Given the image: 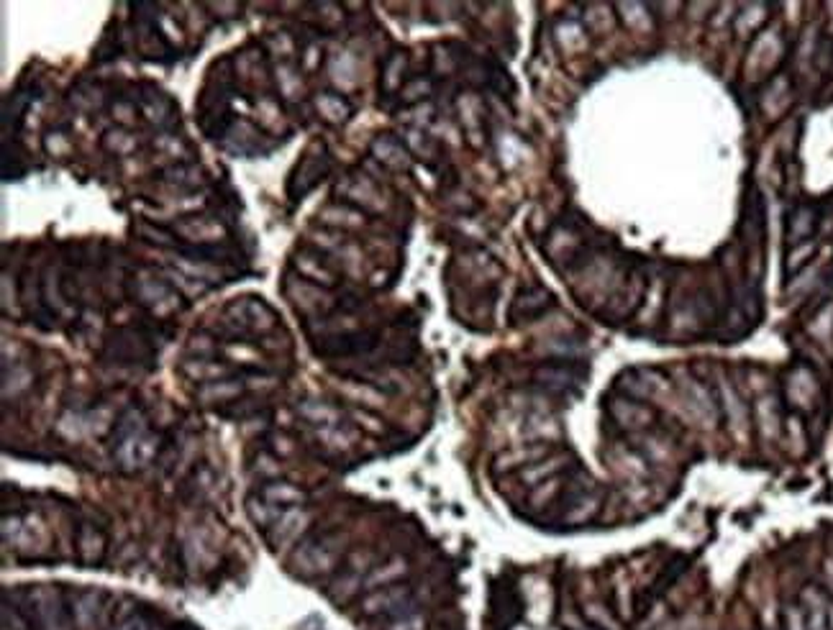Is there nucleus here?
<instances>
[{"label":"nucleus","instance_id":"2eb2a0df","mask_svg":"<svg viewBox=\"0 0 833 630\" xmlns=\"http://www.w3.org/2000/svg\"><path fill=\"white\" fill-rule=\"evenodd\" d=\"M3 626H5V630H31L26 612L19 610V608H11L8 602H3Z\"/></svg>","mask_w":833,"mask_h":630},{"label":"nucleus","instance_id":"20e7f679","mask_svg":"<svg viewBox=\"0 0 833 630\" xmlns=\"http://www.w3.org/2000/svg\"><path fill=\"white\" fill-rule=\"evenodd\" d=\"M551 306H554V298H551V292H547L544 287H523V290H518V295H515V300H513L511 321L513 323H529V321H536V318L544 315Z\"/></svg>","mask_w":833,"mask_h":630},{"label":"nucleus","instance_id":"dca6fc26","mask_svg":"<svg viewBox=\"0 0 833 630\" xmlns=\"http://www.w3.org/2000/svg\"><path fill=\"white\" fill-rule=\"evenodd\" d=\"M565 464H567V457H557L551 458V461H544V464H536L533 469H526V472H523V479H526V482H533V479L539 477H549V475H557Z\"/></svg>","mask_w":833,"mask_h":630},{"label":"nucleus","instance_id":"4468645a","mask_svg":"<svg viewBox=\"0 0 833 630\" xmlns=\"http://www.w3.org/2000/svg\"><path fill=\"white\" fill-rule=\"evenodd\" d=\"M782 626H785V630H808L805 612L800 608V602L785 605V610H782Z\"/></svg>","mask_w":833,"mask_h":630},{"label":"nucleus","instance_id":"f03ea898","mask_svg":"<svg viewBox=\"0 0 833 630\" xmlns=\"http://www.w3.org/2000/svg\"><path fill=\"white\" fill-rule=\"evenodd\" d=\"M106 351L114 362L133 364L152 359V341L141 328H114L106 339Z\"/></svg>","mask_w":833,"mask_h":630},{"label":"nucleus","instance_id":"f3484780","mask_svg":"<svg viewBox=\"0 0 833 630\" xmlns=\"http://www.w3.org/2000/svg\"><path fill=\"white\" fill-rule=\"evenodd\" d=\"M118 630H139V623H136V620H129V623H123Z\"/></svg>","mask_w":833,"mask_h":630},{"label":"nucleus","instance_id":"ddd939ff","mask_svg":"<svg viewBox=\"0 0 833 630\" xmlns=\"http://www.w3.org/2000/svg\"><path fill=\"white\" fill-rule=\"evenodd\" d=\"M385 630H426V617L413 608H408V610L393 615Z\"/></svg>","mask_w":833,"mask_h":630},{"label":"nucleus","instance_id":"6ab92c4d","mask_svg":"<svg viewBox=\"0 0 833 630\" xmlns=\"http://www.w3.org/2000/svg\"><path fill=\"white\" fill-rule=\"evenodd\" d=\"M574 630H600V628H595V626H574Z\"/></svg>","mask_w":833,"mask_h":630},{"label":"nucleus","instance_id":"a211bd4d","mask_svg":"<svg viewBox=\"0 0 833 630\" xmlns=\"http://www.w3.org/2000/svg\"><path fill=\"white\" fill-rule=\"evenodd\" d=\"M829 630H833V602H829Z\"/></svg>","mask_w":833,"mask_h":630},{"label":"nucleus","instance_id":"0eeeda50","mask_svg":"<svg viewBox=\"0 0 833 630\" xmlns=\"http://www.w3.org/2000/svg\"><path fill=\"white\" fill-rule=\"evenodd\" d=\"M610 413H613V418L618 420L624 428H644V425H649L651 418H654V413H651L649 407L631 400H616L613 402V407H610Z\"/></svg>","mask_w":833,"mask_h":630},{"label":"nucleus","instance_id":"423d86ee","mask_svg":"<svg viewBox=\"0 0 833 630\" xmlns=\"http://www.w3.org/2000/svg\"><path fill=\"white\" fill-rule=\"evenodd\" d=\"M818 221V213H815L813 206H797L793 213H790V218H787V236H790V241L793 244H803L808 236H813L815 223Z\"/></svg>","mask_w":833,"mask_h":630},{"label":"nucleus","instance_id":"39448f33","mask_svg":"<svg viewBox=\"0 0 833 630\" xmlns=\"http://www.w3.org/2000/svg\"><path fill=\"white\" fill-rule=\"evenodd\" d=\"M829 597L820 592L818 587H805L800 594V608L805 612V623L808 630H829Z\"/></svg>","mask_w":833,"mask_h":630},{"label":"nucleus","instance_id":"1a4fd4ad","mask_svg":"<svg viewBox=\"0 0 833 630\" xmlns=\"http://www.w3.org/2000/svg\"><path fill=\"white\" fill-rule=\"evenodd\" d=\"M326 172H328V156H321V154H319V156H310V154H305L303 159L298 162V167H295V174L303 177L301 197H303L308 190H313L323 177H326Z\"/></svg>","mask_w":833,"mask_h":630},{"label":"nucleus","instance_id":"9d476101","mask_svg":"<svg viewBox=\"0 0 833 630\" xmlns=\"http://www.w3.org/2000/svg\"><path fill=\"white\" fill-rule=\"evenodd\" d=\"M262 500L269 502V505H275V508H280V510H287V508H293V505H301L305 500L303 490H298V487H293V484H285V482H277V484H269L262 490Z\"/></svg>","mask_w":833,"mask_h":630},{"label":"nucleus","instance_id":"f8f14e48","mask_svg":"<svg viewBox=\"0 0 833 630\" xmlns=\"http://www.w3.org/2000/svg\"><path fill=\"white\" fill-rule=\"evenodd\" d=\"M757 418H759V431H761V436H767V439L777 436V431H779V416H777V405L772 398H767V400L759 402Z\"/></svg>","mask_w":833,"mask_h":630},{"label":"nucleus","instance_id":"6e6552de","mask_svg":"<svg viewBox=\"0 0 833 630\" xmlns=\"http://www.w3.org/2000/svg\"><path fill=\"white\" fill-rule=\"evenodd\" d=\"M77 551H80V559L85 564H95V561H100V556L106 551V538L95 525H82L77 531Z\"/></svg>","mask_w":833,"mask_h":630},{"label":"nucleus","instance_id":"9b49d317","mask_svg":"<svg viewBox=\"0 0 833 630\" xmlns=\"http://www.w3.org/2000/svg\"><path fill=\"white\" fill-rule=\"evenodd\" d=\"M536 380L541 384H549L554 390H569L577 384L574 372L567 366H559V364H547V366H539L536 369Z\"/></svg>","mask_w":833,"mask_h":630},{"label":"nucleus","instance_id":"7ed1b4c3","mask_svg":"<svg viewBox=\"0 0 833 630\" xmlns=\"http://www.w3.org/2000/svg\"><path fill=\"white\" fill-rule=\"evenodd\" d=\"M411 602V587L405 584H385L382 590L370 592L361 600L364 615H398L408 610Z\"/></svg>","mask_w":833,"mask_h":630},{"label":"nucleus","instance_id":"f257e3e1","mask_svg":"<svg viewBox=\"0 0 833 630\" xmlns=\"http://www.w3.org/2000/svg\"><path fill=\"white\" fill-rule=\"evenodd\" d=\"M23 612L31 623V630H72L70 610L55 590H34L29 594V610Z\"/></svg>","mask_w":833,"mask_h":630}]
</instances>
